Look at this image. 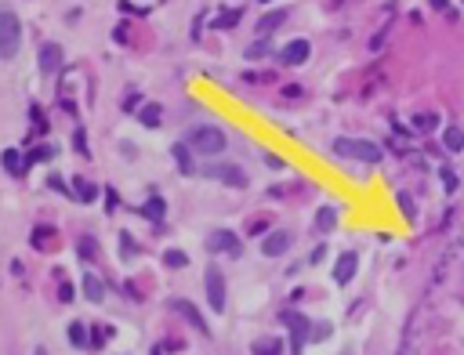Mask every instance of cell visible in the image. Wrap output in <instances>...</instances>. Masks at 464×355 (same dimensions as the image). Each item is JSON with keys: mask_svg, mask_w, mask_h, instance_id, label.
Here are the masks:
<instances>
[{"mask_svg": "<svg viewBox=\"0 0 464 355\" xmlns=\"http://www.w3.org/2000/svg\"><path fill=\"white\" fill-rule=\"evenodd\" d=\"M395 203H399V214H403L406 221H414V218H417V207H414V199H410L406 193H399V196H395Z\"/></svg>", "mask_w": 464, "mask_h": 355, "instance_id": "22", "label": "cell"}, {"mask_svg": "<svg viewBox=\"0 0 464 355\" xmlns=\"http://www.w3.org/2000/svg\"><path fill=\"white\" fill-rule=\"evenodd\" d=\"M22 44V22L15 11H0V58H15Z\"/></svg>", "mask_w": 464, "mask_h": 355, "instance_id": "3", "label": "cell"}, {"mask_svg": "<svg viewBox=\"0 0 464 355\" xmlns=\"http://www.w3.org/2000/svg\"><path fill=\"white\" fill-rule=\"evenodd\" d=\"M69 341H73V345H84V341H87L84 323H73V326H69Z\"/></svg>", "mask_w": 464, "mask_h": 355, "instance_id": "28", "label": "cell"}, {"mask_svg": "<svg viewBox=\"0 0 464 355\" xmlns=\"http://www.w3.org/2000/svg\"><path fill=\"white\" fill-rule=\"evenodd\" d=\"M443 185L454 193V188H457V174H454V171H443Z\"/></svg>", "mask_w": 464, "mask_h": 355, "instance_id": "32", "label": "cell"}, {"mask_svg": "<svg viewBox=\"0 0 464 355\" xmlns=\"http://www.w3.org/2000/svg\"><path fill=\"white\" fill-rule=\"evenodd\" d=\"M76 193H80V199H95L98 188H95L91 182H84V178H76Z\"/></svg>", "mask_w": 464, "mask_h": 355, "instance_id": "26", "label": "cell"}, {"mask_svg": "<svg viewBox=\"0 0 464 355\" xmlns=\"http://www.w3.org/2000/svg\"><path fill=\"white\" fill-rule=\"evenodd\" d=\"M308 55H312V47H308V40H290L287 47H283V62H287V66H305L308 62Z\"/></svg>", "mask_w": 464, "mask_h": 355, "instance_id": "11", "label": "cell"}, {"mask_svg": "<svg viewBox=\"0 0 464 355\" xmlns=\"http://www.w3.org/2000/svg\"><path fill=\"white\" fill-rule=\"evenodd\" d=\"M4 171H8V174H22V171H25V163H22V156H19L15 149L4 152Z\"/></svg>", "mask_w": 464, "mask_h": 355, "instance_id": "21", "label": "cell"}, {"mask_svg": "<svg viewBox=\"0 0 464 355\" xmlns=\"http://www.w3.org/2000/svg\"><path fill=\"white\" fill-rule=\"evenodd\" d=\"M330 337V326L323 323V326H312V341H327Z\"/></svg>", "mask_w": 464, "mask_h": 355, "instance_id": "31", "label": "cell"}, {"mask_svg": "<svg viewBox=\"0 0 464 355\" xmlns=\"http://www.w3.org/2000/svg\"><path fill=\"white\" fill-rule=\"evenodd\" d=\"M283 323L290 326V337H294V341H290V352H294V355H301L305 341L312 337V326H308V319H305L301 312H283Z\"/></svg>", "mask_w": 464, "mask_h": 355, "instance_id": "6", "label": "cell"}, {"mask_svg": "<svg viewBox=\"0 0 464 355\" xmlns=\"http://www.w3.org/2000/svg\"><path fill=\"white\" fill-rule=\"evenodd\" d=\"M435 123H439V117H435V112H417V117H414V127H417V131H432Z\"/></svg>", "mask_w": 464, "mask_h": 355, "instance_id": "24", "label": "cell"}, {"mask_svg": "<svg viewBox=\"0 0 464 355\" xmlns=\"http://www.w3.org/2000/svg\"><path fill=\"white\" fill-rule=\"evenodd\" d=\"M203 286H207V304L214 312H225V276L218 265H211L207 272H203Z\"/></svg>", "mask_w": 464, "mask_h": 355, "instance_id": "5", "label": "cell"}, {"mask_svg": "<svg viewBox=\"0 0 464 355\" xmlns=\"http://www.w3.org/2000/svg\"><path fill=\"white\" fill-rule=\"evenodd\" d=\"M203 174H207V178H218L222 185H232V188H247V185H251V178L243 174L240 167H229V163H225V167H203Z\"/></svg>", "mask_w": 464, "mask_h": 355, "instance_id": "7", "label": "cell"}, {"mask_svg": "<svg viewBox=\"0 0 464 355\" xmlns=\"http://www.w3.org/2000/svg\"><path fill=\"white\" fill-rule=\"evenodd\" d=\"M334 225H338V210L334 207H319V214H316V232H334Z\"/></svg>", "mask_w": 464, "mask_h": 355, "instance_id": "16", "label": "cell"}, {"mask_svg": "<svg viewBox=\"0 0 464 355\" xmlns=\"http://www.w3.org/2000/svg\"><path fill=\"white\" fill-rule=\"evenodd\" d=\"M138 120L146 123V127H160V120H163V109L156 106V101H149V106H141V109H138Z\"/></svg>", "mask_w": 464, "mask_h": 355, "instance_id": "19", "label": "cell"}, {"mask_svg": "<svg viewBox=\"0 0 464 355\" xmlns=\"http://www.w3.org/2000/svg\"><path fill=\"white\" fill-rule=\"evenodd\" d=\"M189 149L203 152V156H222V152L229 149V138H225V131L203 123V127H192L189 131Z\"/></svg>", "mask_w": 464, "mask_h": 355, "instance_id": "1", "label": "cell"}, {"mask_svg": "<svg viewBox=\"0 0 464 355\" xmlns=\"http://www.w3.org/2000/svg\"><path fill=\"white\" fill-rule=\"evenodd\" d=\"M283 345H279V337H262V341H254V355H279Z\"/></svg>", "mask_w": 464, "mask_h": 355, "instance_id": "20", "label": "cell"}, {"mask_svg": "<svg viewBox=\"0 0 464 355\" xmlns=\"http://www.w3.org/2000/svg\"><path fill=\"white\" fill-rule=\"evenodd\" d=\"M443 149H450V152H464V127H446Z\"/></svg>", "mask_w": 464, "mask_h": 355, "instance_id": "18", "label": "cell"}, {"mask_svg": "<svg viewBox=\"0 0 464 355\" xmlns=\"http://www.w3.org/2000/svg\"><path fill=\"white\" fill-rule=\"evenodd\" d=\"M163 265H171V269H185L189 258H185L182 250H167V254H163Z\"/></svg>", "mask_w": 464, "mask_h": 355, "instance_id": "25", "label": "cell"}, {"mask_svg": "<svg viewBox=\"0 0 464 355\" xmlns=\"http://www.w3.org/2000/svg\"><path fill=\"white\" fill-rule=\"evenodd\" d=\"M171 308H174L178 315H182V319H185L189 326H196V330H203V334H207V323H203V315H200L196 304H189V301L178 297V301H171Z\"/></svg>", "mask_w": 464, "mask_h": 355, "instance_id": "13", "label": "cell"}, {"mask_svg": "<svg viewBox=\"0 0 464 355\" xmlns=\"http://www.w3.org/2000/svg\"><path fill=\"white\" fill-rule=\"evenodd\" d=\"M334 152H338V156H348V160H359V163H381V156H384L378 145L363 142V138H338V142H334Z\"/></svg>", "mask_w": 464, "mask_h": 355, "instance_id": "2", "label": "cell"}, {"mask_svg": "<svg viewBox=\"0 0 464 355\" xmlns=\"http://www.w3.org/2000/svg\"><path fill=\"white\" fill-rule=\"evenodd\" d=\"M58 297H62V301H73V286H69V283H62V294H58Z\"/></svg>", "mask_w": 464, "mask_h": 355, "instance_id": "34", "label": "cell"}, {"mask_svg": "<svg viewBox=\"0 0 464 355\" xmlns=\"http://www.w3.org/2000/svg\"><path fill=\"white\" fill-rule=\"evenodd\" d=\"M330 8H341V0H330Z\"/></svg>", "mask_w": 464, "mask_h": 355, "instance_id": "35", "label": "cell"}, {"mask_svg": "<svg viewBox=\"0 0 464 355\" xmlns=\"http://www.w3.org/2000/svg\"><path fill=\"white\" fill-rule=\"evenodd\" d=\"M236 22H240V11H225V15L214 22V29H229V25H236Z\"/></svg>", "mask_w": 464, "mask_h": 355, "instance_id": "27", "label": "cell"}, {"mask_svg": "<svg viewBox=\"0 0 464 355\" xmlns=\"http://www.w3.org/2000/svg\"><path fill=\"white\" fill-rule=\"evenodd\" d=\"M171 156H174L178 171H182L185 178L196 174V163H192V149H189V145H171Z\"/></svg>", "mask_w": 464, "mask_h": 355, "instance_id": "15", "label": "cell"}, {"mask_svg": "<svg viewBox=\"0 0 464 355\" xmlns=\"http://www.w3.org/2000/svg\"><path fill=\"white\" fill-rule=\"evenodd\" d=\"M207 250L214 254H232V258H240V239L229 232V228H218V232H211L207 239Z\"/></svg>", "mask_w": 464, "mask_h": 355, "instance_id": "9", "label": "cell"}, {"mask_svg": "<svg viewBox=\"0 0 464 355\" xmlns=\"http://www.w3.org/2000/svg\"><path fill=\"white\" fill-rule=\"evenodd\" d=\"M141 214H146V218H152V221H160L163 218V199L160 196H152L146 207H141Z\"/></svg>", "mask_w": 464, "mask_h": 355, "instance_id": "23", "label": "cell"}, {"mask_svg": "<svg viewBox=\"0 0 464 355\" xmlns=\"http://www.w3.org/2000/svg\"><path fill=\"white\" fill-rule=\"evenodd\" d=\"M287 15H290V11H287V8L265 11V15H262V19H257V33H262V36H272V33L279 29V25H283V22H287Z\"/></svg>", "mask_w": 464, "mask_h": 355, "instance_id": "12", "label": "cell"}, {"mask_svg": "<svg viewBox=\"0 0 464 355\" xmlns=\"http://www.w3.org/2000/svg\"><path fill=\"white\" fill-rule=\"evenodd\" d=\"M265 51H268V40L262 36V40H257V44H251V47H247V58H262Z\"/></svg>", "mask_w": 464, "mask_h": 355, "instance_id": "29", "label": "cell"}, {"mask_svg": "<svg viewBox=\"0 0 464 355\" xmlns=\"http://www.w3.org/2000/svg\"><path fill=\"white\" fill-rule=\"evenodd\" d=\"M461 258H464V228H461V232H457L454 239H450V247L443 250V258H439V265H435V272H432V283H443L446 272L454 269V265H457Z\"/></svg>", "mask_w": 464, "mask_h": 355, "instance_id": "4", "label": "cell"}, {"mask_svg": "<svg viewBox=\"0 0 464 355\" xmlns=\"http://www.w3.org/2000/svg\"><path fill=\"white\" fill-rule=\"evenodd\" d=\"M62 69V47L58 44H44L40 47V73L51 76V73H58Z\"/></svg>", "mask_w": 464, "mask_h": 355, "instance_id": "14", "label": "cell"}, {"mask_svg": "<svg viewBox=\"0 0 464 355\" xmlns=\"http://www.w3.org/2000/svg\"><path fill=\"white\" fill-rule=\"evenodd\" d=\"M356 269H359V258H356V254H341L338 265H334V279H338L341 286H348V283L356 279Z\"/></svg>", "mask_w": 464, "mask_h": 355, "instance_id": "10", "label": "cell"}, {"mask_svg": "<svg viewBox=\"0 0 464 355\" xmlns=\"http://www.w3.org/2000/svg\"><path fill=\"white\" fill-rule=\"evenodd\" d=\"M84 294H87V301H102V297H106V286H102V279L95 276V272H87L84 276Z\"/></svg>", "mask_w": 464, "mask_h": 355, "instance_id": "17", "label": "cell"}, {"mask_svg": "<svg viewBox=\"0 0 464 355\" xmlns=\"http://www.w3.org/2000/svg\"><path fill=\"white\" fill-rule=\"evenodd\" d=\"M247 228H251V236H257V232H265V228H268V218H265V214H262V218H254V221H251Z\"/></svg>", "mask_w": 464, "mask_h": 355, "instance_id": "30", "label": "cell"}, {"mask_svg": "<svg viewBox=\"0 0 464 355\" xmlns=\"http://www.w3.org/2000/svg\"><path fill=\"white\" fill-rule=\"evenodd\" d=\"M298 95H301L298 84H294V87H283V98H298Z\"/></svg>", "mask_w": 464, "mask_h": 355, "instance_id": "33", "label": "cell"}, {"mask_svg": "<svg viewBox=\"0 0 464 355\" xmlns=\"http://www.w3.org/2000/svg\"><path fill=\"white\" fill-rule=\"evenodd\" d=\"M290 243H294V236L287 232V228H276V232H268L262 239V254H265V258H279V254L290 250Z\"/></svg>", "mask_w": 464, "mask_h": 355, "instance_id": "8", "label": "cell"}]
</instances>
